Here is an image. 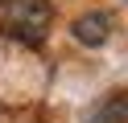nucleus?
Returning a JSON list of instances; mask_svg holds the SVG:
<instances>
[{
	"label": "nucleus",
	"mask_w": 128,
	"mask_h": 123,
	"mask_svg": "<svg viewBox=\"0 0 128 123\" xmlns=\"http://www.w3.org/2000/svg\"><path fill=\"white\" fill-rule=\"evenodd\" d=\"M91 123H128V90H116V94L91 115Z\"/></svg>",
	"instance_id": "3"
},
{
	"label": "nucleus",
	"mask_w": 128,
	"mask_h": 123,
	"mask_svg": "<svg viewBox=\"0 0 128 123\" xmlns=\"http://www.w3.org/2000/svg\"><path fill=\"white\" fill-rule=\"evenodd\" d=\"M70 33H74V41H83V45L99 49L103 41L112 37V16H108V12H83L74 25H70Z\"/></svg>",
	"instance_id": "2"
},
{
	"label": "nucleus",
	"mask_w": 128,
	"mask_h": 123,
	"mask_svg": "<svg viewBox=\"0 0 128 123\" xmlns=\"http://www.w3.org/2000/svg\"><path fill=\"white\" fill-rule=\"evenodd\" d=\"M50 25H54L50 0H8L0 12V29L21 45H42L50 37Z\"/></svg>",
	"instance_id": "1"
}]
</instances>
